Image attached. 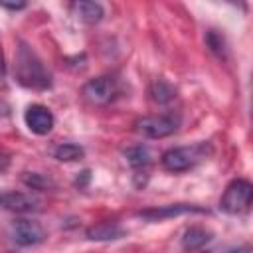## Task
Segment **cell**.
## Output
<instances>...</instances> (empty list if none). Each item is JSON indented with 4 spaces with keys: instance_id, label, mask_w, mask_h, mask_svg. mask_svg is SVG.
I'll return each mask as SVG.
<instances>
[{
    "instance_id": "cell-8",
    "label": "cell",
    "mask_w": 253,
    "mask_h": 253,
    "mask_svg": "<svg viewBox=\"0 0 253 253\" xmlns=\"http://www.w3.org/2000/svg\"><path fill=\"white\" fill-rule=\"evenodd\" d=\"M24 123L26 126L38 134V136H43L47 132H51L53 125H55V119H53V113L45 107V105H40V103H34L26 109L24 113Z\"/></svg>"
},
{
    "instance_id": "cell-17",
    "label": "cell",
    "mask_w": 253,
    "mask_h": 253,
    "mask_svg": "<svg viewBox=\"0 0 253 253\" xmlns=\"http://www.w3.org/2000/svg\"><path fill=\"white\" fill-rule=\"evenodd\" d=\"M206 253H251V245H247V243H243V245H225V247L211 249V251H206Z\"/></svg>"
},
{
    "instance_id": "cell-19",
    "label": "cell",
    "mask_w": 253,
    "mask_h": 253,
    "mask_svg": "<svg viewBox=\"0 0 253 253\" xmlns=\"http://www.w3.org/2000/svg\"><path fill=\"white\" fill-rule=\"evenodd\" d=\"M0 6L2 8H8V10H22V8H26V4L24 2H0Z\"/></svg>"
},
{
    "instance_id": "cell-14",
    "label": "cell",
    "mask_w": 253,
    "mask_h": 253,
    "mask_svg": "<svg viewBox=\"0 0 253 253\" xmlns=\"http://www.w3.org/2000/svg\"><path fill=\"white\" fill-rule=\"evenodd\" d=\"M85 156L83 146L75 144V142H61L53 148V158L59 162H77Z\"/></svg>"
},
{
    "instance_id": "cell-13",
    "label": "cell",
    "mask_w": 253,
    "mask_h": 253,
    "mask_svg": "<svg viewBox=\"0 0 253 253\" xmlns=\"http://www.w3.org/2000/svg\"><path fill=\"white\" fill-rule=\"evenodd\" d=\"M150 99L158 105H166V103H172L176 99V89L164 81V79H156L152 85H150Z\"/></svg>"
},
{
    "instance_id": "cell-15",
    "label": "cell",
    "mask_w": 253,
    "mask_h": 253,
    "mask_svg": "<svg viewBox=\"0 0 253 253\" xmlns=\"http://www.w3.org/2000/svg\"><path fill=\"white\" fill-rule=\"evenodd\" d=\"M125 156H126V160H128V164H130L132 168H146V166L152 162L150 150H148L146 146H142V144L126 148V150H125Z\"/></svg>"
},
{
    "instance_id": "cell-4",
    "label": "cell",
    "mask_w": 253,
    "mask_h": 253,
    "mask_svg": "<svg viewBox=\"0 0 253 253\" xmlns=\"http://www.w3.org/2000/svg\"><path fill=\"white\" fill-rule=\"evenodd\" d=\"M182 119L174 111H166L160 115H148L136 121V130L146 138H166L174 134L180 126Z\"/></svg>"
},
{
    "instance_id": "cell-12",
    "label": "cell",
    "mask_w": 253,
    "mask_h": 253,
    "mask_svg": "<svg viewBox=\"0 0 253 253\" xmlns=\"http://www.w3.org/2000/svg\"><path fill=\"white\" fill-rule=\"evenodd\" d=\"M71 10L73 14L81 20V22H87V24H97L103 20L105 16V10L99 2H89V0H79V2H73L71 4Z\"/></svg>"
},
{
    "instance_id": "cell-18",
    "label": "cell",
    "mask_w": 253,
    "mask_h": 253,
    "mask_svg": "<svg viewBox=\"0 0 253 253\" xmlns=\"http://www.w3.org/2000/svg\"><path fill=\"white\" fill-rule=\"evenodd\" d=\"M8 166H10V154L4 152V150H0V174H2Z\"/></svg>"
},
{
    "instance_id": "cell-21",
    "label": "cell",
    "mask_w": 253,
    "mask_h": 253,
    "mask_svg": "<svg viewBox=\"0 0 253 253\" xmlns=\"http://www.w3.org/2000/svg\"><path fill=\"white\" fill-rule=\"evenodd\" d=\"M8 111H10V107H8L4 101H0V117H6V115H8Z\"/></svg>"
},
{
    "instance_id": "cell-16",
    "label": "cell",
    "mask_w": 253,
    "mask_h": 253,
    "mask_svg": "<svg viewBox=\"0 0 253 253\" xmlns=\"http://www.w3.org/2000/svg\"><path fill=\"white\" fill-rule=\"evenodd\" d=\"M206 43H208V47H210L217 57H225L227 45H225V40H223V36H221L219 32L210 30V32L206 34Z\"/></svg>"
},
{
    "instance_id": "cell-10",
    "label": "cell",
    "mask_w": 253,
    "mask_h": 253,
    "mask_svg": "<svg viewBox=\"0 0 253 253\" xmlns=\"http://www.w3.org/2000/svg\"><path fill=\"white\" fill-rule=\"evenodd\" d=\"M211 237H213V235H211L210 229H206V227H202V225H190V227L184 231V235H182V239H180V245H182L184 251L194 253V251L204 249V247L211 241Z\"/></svg>"
},
{
    "instance_id": "cell-9",
    "label": "cell",
    "mask_w": 253,
    "mask_h": 253,
    "mask_svg": "<svg viewBox=\"0 0 253 253\" xmlns=\"http://www.w3.org/2000/svg\"><path fill=\"white\" fill-rule=\"evenodd\" d=\"M194 211L200 213L204 210L198 208V206H192V204H168V206L140 210L136 215L140 219H146V221H162V219H168V217H176V215H182V213H194Z\"/></svg>"
},
{
    "instance_id": "cell-2",
    "label": "cell",
    "mask_w": 253,
    "mask_h": 253,
    "mask_svg": "<svg viewBox=\"0 0 253 253\" xmlns=\"http://www.w3.org/2000/svg\"><path fill=\"white\" fill-rule=\"evenodd\" d=\"M213 148L210 142H196V144H186V146H172L168 148L162 156L160 162L164 166V170L180 174L186 170L196 168L198 164H202L204 160H208L211 156Z\"/></svg>"
},
{
    "instance_id": "cell-7",
    "label": "cell",
    "mask_w": 253,
    "mask_h": 253,
    "mask_svg": "<svg viewBox=\"0 0 253 253\" xmlns=\"http://www.w3.org/2000/svg\"><path fill=\"white\" fill-rule=\"evenodd\" d=\"M0 208L16 213H32L42 208V200L32 192H0Z\"/></svg>"
},
{
    "instance_id": "cell-1",
    "label": "cell",
    "mask_w": 253,
    "mask_h": 253,
    "mask_svg": "<svg viewBox=\"0 0 253 253\" xmlns=\"http://www.w3.org/2000/svg\"><path fill=\"white\" fill-rule=\"evenodd\" d=\"M14 77L22 87L32 91H47L51 87V73L26 42L18 43L14 55Z\"/></svg>"
},
{
    "instance_id": "cell-3",
    "label": "cell",
    "mask_w": 253,
    "mask_h": 253,
    "mask_svg": "<svg viewBox=\"0 0 253 253\" xmlns=\"http://www.w3.org/2000/svg\"><path fill=\"white\" fill-rule=\"evenodd\" d=\"M251 200H253L251 182L243 180V178H235L225 186V190L219 198V208H221V211H225L229 215H243L249 211Z\"/></svg>"
},
{
    "instance_id": "cell-5",
    "label": "cell",
    "mask_w": 253,
    "mask_h": 253,
    "mask_svg": "<svg viewBox=\"0 0 253 253\" xmlns=\"http://www.w3.org/2000/svg\"><path fill=\"white\" fill-rule=\"evenodd\" d=\"M8 233H10V239L18 247H32L45 239V229L42 227V223L36 219H30V217L14 219L10 223Z\"/></svg>"
},
{
    "instance_id": "cell-20",
    "label": "cell",
    "mask_w": 253,
    "mask_h": 253,
    "mask_svg": "<svg viewBox=\"0 0 253 253\" xmlns=\"http://www.w3.org/2000/svg\"><path fill=\"white\" fill-rule=\"evenodd\" d=\"M4 71H6V63H4V53H2V43H0V81L4 79Z\"/></svg>"
},
{
    "instance_id": "cell-11",
    "label": "cell",
    "mask_w": 253,
    "mask_h": 253,
    "mask_svg": "<svg viewBox=\"0 0 253 253\" xmlns=\"http://www.w3.org/2000/svg\"><path fill=\"white\" fill-rule=\"evenodd\" d=\"M123 235H125V227L119 225L117 221H101L87 229V237L91 241H113V239H121Z\"/></svg>"
},
{
    "instance_id": "cell-6",
    "label": "cell",
    "mask_w": 253,
    "mask_h": 253,
    "mask_svg": "<svg viewBox=\"0 0 253 253\" xmlns=\"http://www.w3.org/2000/svg\"><path fill=\"white\" fill-rule=\"evenodd\" d=\"M83 97L91 103V105H109L111 101H115L117 93H119V85L117 79L111 75H99L95 79H89L83 89H81Z\"/></svg>"
}]
</instances>
